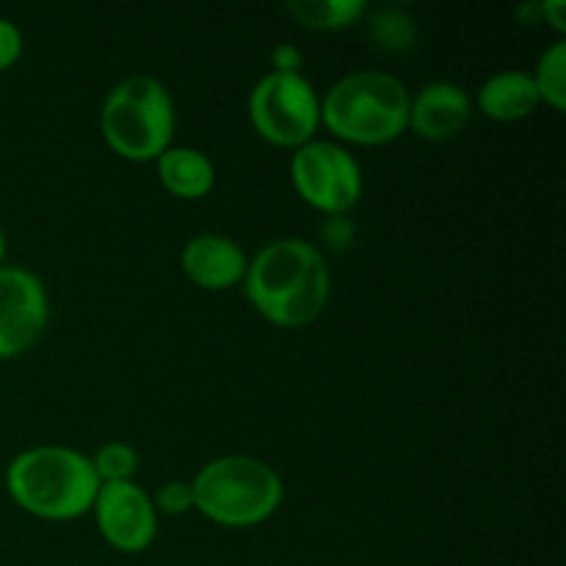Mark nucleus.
<instances>
[{
  "mask_svg": "<svg viewBox=\"0 0 566 566\" xmlns=\"http://www.w3.org/2000/svg\"><path fill=\"white\" fill-rule=\"evenodd\" d=\"M243 291L269 324L298 329L318 321L329 304V263L304 238H276L249 258Z\"/></svg>",
  "mask_w": 566,
  "mask_h": 566,
  "instance_id": "f257e3e1",
  "label": "nucleus"
},
{
  "mask_svg": "<svg viewBox=\"0 0 566 566\" xmlns=\"http://www.w3.org/2000/svg\"><path fill=\"white\" fill-rule=\"evenodd\" d=\"M99 479L86 453L70 446H36L6 468V492L22 512L50 523L92 514Z\"/></svg>",
  "mask_w": 566,
  "mask_h": 566,
  "instance_id": "f03ea898",
  "label": "nucleus"
},
{
  "mask_svg": "<svg viewBox=\"0 0 566 566\" xmlns=\"http://www.w3.org/2000/svg\"><path fill=\"white\" fill-rule=\"evenodd\" d=\"M412 92L401 77L357 70L332 83L321 97V125L340 144L381 147L409 130Z\"/></svg>",
  "mask_w": 566,
  "mask_h": 566,
  "instance_id": "7ed1b4c3",
  "label": "nucleus"
},
{
  "mask_svg": "<svg viewBox=\"0 0 566 566\" xmlns=\"http://www.w3.org/2000/svg\"><path fill=\"white\" fill-rule=\"evenodd\" d=\"M193 509L224 528H254L280 512L285 484L274 464L249 453H227L191 481Z\"/></svg>",
  "mask_w": 566,
  "mask_h": 566,
  "instance_id": "20e7f679",
  "label": "nucleus"
},
{
  "mask_svg": "<svg viewBox=\"0 0 566 566\" xmlns=\"http://www.w3.org/2000/svg\"><path fill=\"white\" fill-rule=\"evenodd\" d=\"M99 130L119 158L158 160L175 142L177 111L169 88L153 75L114 83L99 105Z\"/></svg>",
  "mask_w": 566,
  "mask_h": 566,
  "instance_id": "39448f33",
  "label": "nucleus"
},
{
  "mask_svg": "<svg viewBox=\"0 0 566 566\" xmlns=\"http://www.w3.org/2000/svg\"><path fill=\"white\" fill-rule=\"evenodd\" d=\"M249 122L274 147L296 149L321 130V94L302 72H269L249 92Z\"/></svg>",
  "mask_w": 566,
  "mask_h": 566,
  "instance_id": "423d86ee",
  "label": "nucleus"
},
{
  "mask_svg": "<svg viewBox=\"0 0 566 566\" xmlns=\"http://www.w3.org/2000/svg\"><path fill=\"white\" fill-rule=\"evenodd\" d=\"M291 182L310 208L326 216H346L363 199V166L346 144L318 138L291 155Z\"/></svg>",
  "mask_w": 566,
  "mask_h": 566,
  "instance_id": "0eeeda50",
  "label": "nucleus"
},
{
  "mask_svg": "<svg viewBox=\"0 0 566 566\" xmlns=\"http://www.w3.org/2000/svg\"><path fill=\"white\" fill-rule=\"evenodd\" d=\"M50 321L44 282L22 265H0V359L22 357Z\"/></svg>",
  "mask_w": 566,
  "mask_h": 566,
  "instance_id": "6e6552de",
  "label": "nucleus"
},
{
  "mask_svg": "<svg viewBox=\"0 0 566 566\" xmlns=\"http://www.w3.org/2000/svg\"><path fill=\"white\" fill-rule=\"evenodd\" d=\"M92 514L105 545L127 556L149 551L158 536V512L153 495L136 481L99 486Z\"/></svg>",
  "mask_w": 566,
  "mask_h": 566,
  "instance_id": "1a4fd4ad",
  "label": "nucleus"
},
{
  "mask_svg": "<svg viewBox=\"0 0 566 566\" xmlns=\"http://www.w3.org/2000/svg\"><path fill=\"white\" fill-rule=\"evenodd\" d=\"M249 258L241 243L221 232H199L180 252V269L202 291H230L247 276Z\"/></svg>",
  "mask_w": 566,
  "mask_h": 566,
  "instance_id": "9d476101",
  "label": "nucleus"
},
{
  "mask_svg": "<svg viewBox=\"0 0 566 566\" xmlns=\"http://www.w3.org/2000/svg\"><path fill=\"white\" fill-rule=\"evenodd\" d=\"M473 99L459 83L434 81L420 86L409 103V127L426 142H448L468 127Z\"/></svg>",
  "mask_w": 566,
  "mask_h": 566,
  "instance_id": "9b49d317",
  "label": "nucleus"
},
{
  "mask_svg": "<svg viewBox=\"0 0 566 566\" xmlns=\"http://www.w3.org/2000/svg\"><path fill=\"white\" fill-rule=\"evenodd\" d=\"M539 92L525 70H501L479 88V111L486 119L520 122L539 108Z\"/></svg>",
  "mask_w": 566,
  "mask_h": 566,
  "instance_id": "f8f14e48",
  "label": "nucleus"
},
{
  "mask_svg": "<svg viewBox=\"0 0 566 566\" xmlns=\"http://www.w3.org/2000/svg\"><path fill=\"white\" fill-rule=\"evenodd\" d=\"M158 180L171 197L177 199H202L216 186V166L208 153L197 147H175L171 144L158 160Z\"/></svg>",
  "mask_w": 566,
  "mask_h": 566,
  "instance_id": "ddd939ff",
  "label": "nucleus"
},
{
  "mask_svg": "<svg viewBox=\"0 0 566 566\" xmlns=\"http://www.w3.org/2000/svg\"><path fill=\"white\" fill-rule=\"evenodd\" d=\"M293 20L313 31H343L368 11L365 0H287Z\"/></svg>",
  "mask_w": 566,
  "mask_h": 566,
  "instance_id": "4468645a",
  "label": "nucleus"
},
{
  "mask_svg": "<svg viewBox=\"0 0 566 566\" xmlns=\"http://www.w3.org/2000/svg\"><path fill=\"white\" fill-rule=\"evenodd\" d=\"M534 86L539 92L542 103L551 105L553 111L566 108V42L556 39L551 48H545V53L536 59L534 72Z\"/></svg>",
  "mask_w": 566,
  "mask_h": 566,
  "instance_id": "2eb2a0df",
  "label": "nucleus"
},
{
  "mask_svg": "<svg viewBox=\"0 0 566 566\" xmlns=\"http://www.w3.org/2000/svg\"><path fill=\"white\" fill-rule=\"evenodd\" d=\"M88 459H92V468L97 473L99 484L133 481V475L138 473V464H142V457H138L136 448L130 442L119 440L99 446Z\"/></svg>",
  "mask_w": 566,
  "mask_h": 566,
  "instance_id": "dca6fc26",
  "label": "nucleus"
},
{
  "mask_svg": "<svg viewBox=\"0 0 566 566\" xmlns=\"http://www.w3.org/2000/svg\"><path fill=\"white\" fill-rule=\"evenodd\" d=\"M370 36L387 50H409L415 44V20L401 9H385L370 20Z\"/></svg>",
  "mask_w": 566,
  "mask_h": 566,
  "instance_id": "f3484780",
  "label": "nucleus"
},
{
  "mask_svg": "<svg viewBox=\"0 0 566 566\" xmlns=\"http://www.w3.org/2000/svg\"><path fill=\"white\" fill-rule=\"evenodd\" d=\"M155 503V512L166 514V517H182L193 509V490H191V481H182V479H171L166 484L158 486V492L153 495Z\"/></svg>",
  "mask_w": 566,
  "mask_h": 566,
  "instance_id": "a211bd4d",
  "label": "nucleus"
},
{
  "mask_svg": "<svg viewBox=\"0 0 566 566\" xmlns=\"http://www.w3.org/2000/svg\"><path fill=\"white\" fill-rule=\"evenodd\" d=\"M22 48V31L17 28V22H11L9 17H0V72L11 70V66L20 61Z\"/></svg>",
  "mask_w": 566,
  "mask_h": 566,
  "instance_id": "6ab92c4d",
  "label": "nucleus"
},
{
  "mask_svg": "<svg viewBox=\"0 0 566 566\" xmlns=\"http://www.w3.org/2000/svg\"><path fill=\"white\" fill-rule=\"evenodd\" d=\"M304 53L291 42H282L271 50V72H302Z\"/></svg>",
  "mask_w": 566,
  "mask_h": 566,
  "instance_id": "aec40b11",
  "label": "nucleus"
},
{
  "mask_svg": "<svg viewBox=\"0 0 566 566\" xmlns=\"http://www.w3.org/2000/svg\"><path fill=\"white\" fill-rule=\"evenodd\" d=\"M539 11H542V20L551 22L558 33H566V3L564 0H545V3H539Z\"/></svg>",
  "mask_w": 566,
  "mask_h": 566,
  "instance_id": "412c9836",
  "label": "nucleus"
},
{
  "mask_svg": "<svg viewBox=\"0 0 566 566\" xmlns=\"http://www.w3.org/2000/svg\"><path fill=\"white\" fill-rule=\"evenodd\" d=\"M324 238L329 243H335V247L348 243V238H352V224H348L346 216H332L329 224L324 227Z\"/></svg>",
  "mask_w": 566,
  "mask_h": 566,
  "instance_id": "4be33fe9",
  "label": "nucleus"
},
{
  "mask_svg": "<svg viewBox=\"0 0 566 566\" xmlns=\"http://www.w3.org/2000/svg\"><path fill=\"white\" fill-rule=\"evenodd\" d=\"M3 260H6V232L0 230V265H3Z\"/></svg>",
  "mask_w": 566,
  "mask_h": 566,
  "instance_id": "5701e85b",
  "label": "nucleus"
}]
</instances>
